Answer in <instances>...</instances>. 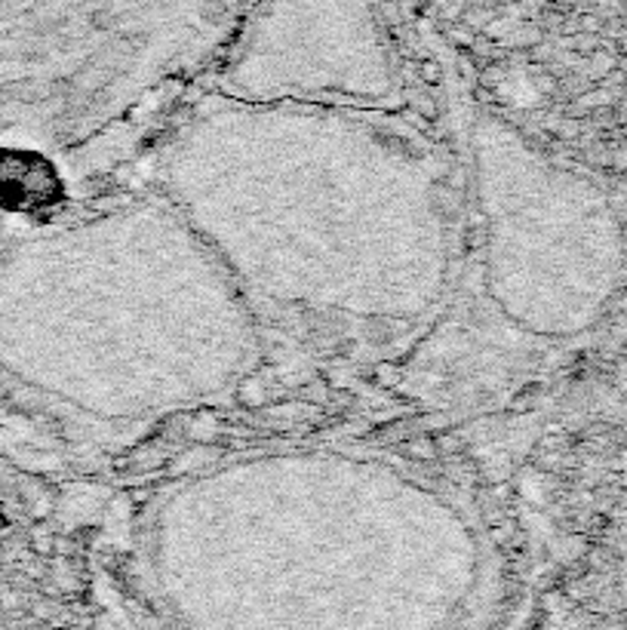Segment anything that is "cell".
<instances>
[{
  "instance_id": "6da1fadb",
  "label": "cell",
  "mask_w": 627,
  "mask_h": 630,
  "mask_svg": "<svg viewBox=\"0 0 627 630\" xmlns=\"http://www.w3.org/2000/svg\"><path fill=\"white\" fill-rule=\"evenodd\" d=\"M243 0H0V145L96 135L213 53Z\"/></svg>"
}]
</instances>
